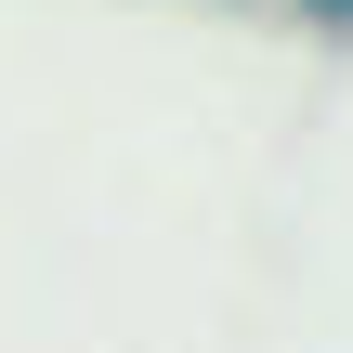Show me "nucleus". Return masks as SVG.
Instances as JSON below:
<instances>
[{
    "instance_id": "nucleus-1",
    "label": "nucleus",
    "mask_w": 353,
    "mask_h": 353,
    "mask_svg": "<svg viewBox=\"0 0 353 353\" xmlns=\"http://www.w3.org/2000/svg\"><path fill=\"white\" fill-rule=\"evenodd\" d=\"M301 13H353V0H301Z\"/></svg>"
}]
</instances>
